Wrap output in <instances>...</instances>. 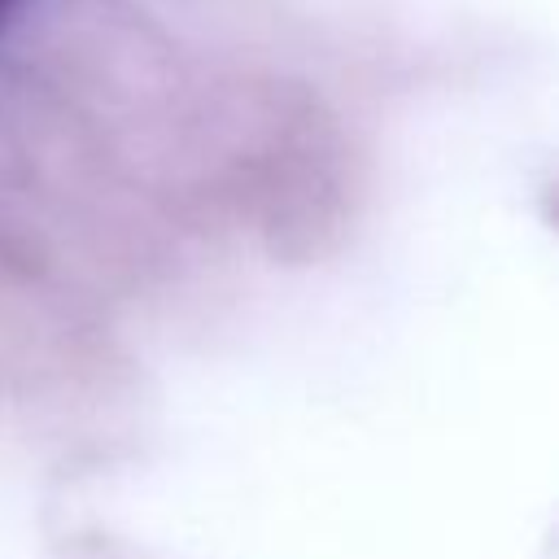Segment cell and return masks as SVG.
I'll return each instance as SVG.
<instances>
[{"label":"cell","instance_id":"obj_1","mask_svg":"<svg viewBox=\"0 0 559 559\" xmlns=\"http://www.w3.org/2000/svg\"><path fill=\"white\" fill-rule=\"evenodd\" d=\"M13 9H17V0H0V22H4V17L13 13Z\"/></svg>","mask_w":559,"mask_h":559}]
</instances>
